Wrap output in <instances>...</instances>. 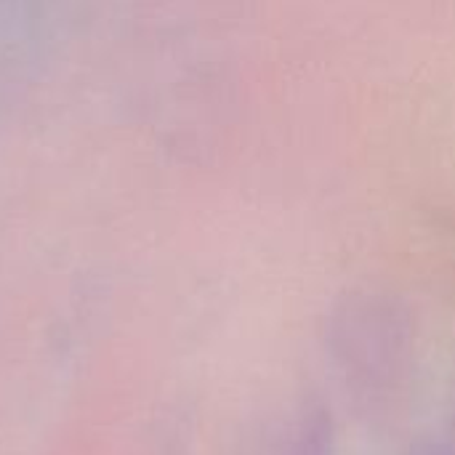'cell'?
Segmentation results:
<instances>
[{
	"instance_id": "7a4b0ae2",
	"label": "cell",
	"mask_w": 455,
	"mask_h": 455,
	"mask_svg": "<svg viewBox=\"0 0 455 455\" xmlns=\"http://www.w3.org/2000/svg\"><path fill=\"white\" fill-rule=\"evenodd\" d=\"M293 455H336V427L323 405L304 413Z\"/></svg>"
},
{
	"instance_id": "6da1fadb",
	"label": "cell",
	"mask_w": 455,
	"mask_h": 455,
	"mask_svg": "<svg viewBox=\"0 0 455 455\" xmlns=\"http://www.w3.org/2000/svg\"><path fill=\"white\" fill-rule=\"evenodd\" d=\"M333 349L347 376L363 389H387L411 352L405 315L381 299H355L333 317Z\"/></svg>"
}]
</instances>
